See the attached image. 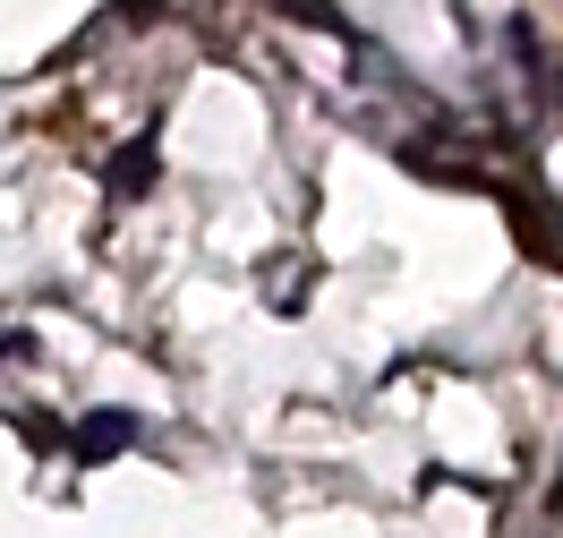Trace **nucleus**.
<instances>
[{"label": "nucleus", "mask_w": 563, "mask_h": 538, "mask_svg": "<svg viewBox=\"0 0 563 538\" xmlns=\"http://www.w3.org/2000/svg\"><path fill=\"white\" fill-rule=\"evenodd\" d=\"M137 436H145L137 410H86L69 428V453H77V470H95V462H111V453H129Z\"/></svg>", "instance_id": "nucleus-1"}, {"label": "nucleus", "mask_w": 563, "mask_h": 538, "mask_svg": "<svg viewBox=\"0 0 563 538\" xmlns=\"http://www.w3.org/2000/svg\"><path fill=\"white\" fill-rule=\"evenodd\" d=\"M163 9H172V0H129V18H163Z\"/></svg>", "instance_id": "nucleus-3"}, {"label": "nucleus", "mask_w": 563, "mask_h": 538, "mask_svg": "<svg viewBox=\"0 0 563 538\" xmlns=\"http://www.w3.org/2000/svg\"><path fill=\"white\" fill-rule=\"evenodd\" d=\"M163 179V154H154V138H129L120 154L103 163V188H111V206H137L145 188Z\"/></svg>", "instance_id": "nucleus-2"}]
</instances>
